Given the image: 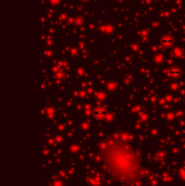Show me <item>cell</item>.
<instances>
[{
	"label": "cell",
	"instance_id": "cell-1",
	"mask_svg": "<svg viewBox=\"0 0 185 186\" xmlns=\"http://www.w3.org/2000/svg\"><path fill=\"white\" fill-rule=\"evenodd\" d=\"M94 115H95V116H99V117H103V116H104V115H106V112H105V110H104V109H96V110H94Z\"/></svg>",
	"mask_w": 185,
	"mask_h": 186
}]
</instances>
